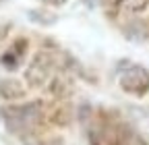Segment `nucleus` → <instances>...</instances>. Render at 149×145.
I'll return each mask as SVG.
<instances>
[{
	"label": "nucleus",
	"instance_id": "obj_1",
	"mask_svg": "<svg viewBox=\"0 0 149 145\" xmlns=\"http://www.w3.org/2000/svg\"><path fill=\"white\" fill-rule=\"evenodd\" d=\"M42 116V106L40 104H25L21 108H10V110H4V120L8 124V129L19 133L31 129V126L40 120Z\"/></svg>",
	"mask_w": 149,
	"mask_h": 145
},
{
	"label": "nucleus",
	"instance_id": "obj_2",
	"mask_svg": "<svg viewBox=\"0 0 149 145\" xmlns=\"http://www.w3.org/2000/svg\"><path fill=\"white\" fill-rule=\"evenodd\" d=\"M120 87L133 96H143L149 91V70L143 66H128L120 75Z\"/></svg>",
	"mask_w": 149,
	"mask_h": 145
},
{
	"label": "nucleus",
	"instance_id": "obj_4",
	"mask_svg": "<svg viewBox=\"0 0 149 145\" xmlns=\"http://www.w3.org/2000/svg\"><path fill=\"white\" fill-rule=\"evenodd\" d=\"M0 93L4 98H19L23 96V87L13 79H2L0 81Z\"/></svg>",
	"mask_w": 149,
	"mask_h": 145
},
{
	"label": "nucleus",
	"instance_id": "obj_3",
	"mask_svg": "<svg viewBox=\"0 0 149 145\" xmlns=\"http://www.w3.org/2000/svg\"><path fill=\"white\" fill-rule=\"evenodd\" d=\"M50 68H52L50 60L44 56V54H40V56L31 62V66L27 68V79H29V83H31V85H42V83H46V79L50 77Z\"/></svg>",
	"mask_w": 149,
	"mask_h": 145
},
{
	"label": "nucleus",
	"instance_id": "obj_5",
	"mask_svg": "<svg viewBox=\"0 0 149 145\" xmlns=\"http://www.w3.org/2000/svg\"><path fill=\"white\" fill-rule=\"evenodd\" d=\"M149 0H118V8L124 13H137L147 6Z\"/></svg>",
	"mask_w": 149,
	"mask_h": 145
}]
</instances>
